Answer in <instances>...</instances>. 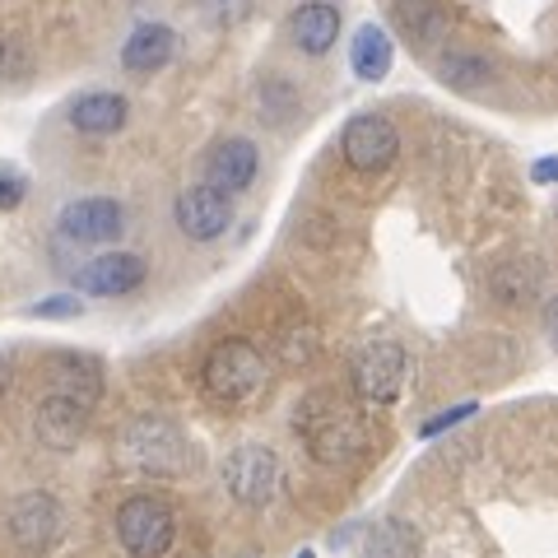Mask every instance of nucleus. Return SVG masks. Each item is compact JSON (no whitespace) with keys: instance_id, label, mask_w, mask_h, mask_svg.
Returning <instances> with one entry per match:
<instances>
[{"instance_id":"1","label":"nucleus","mask_w":558,"mask_h":558,"mask_svg":"<svg viewBox=\"0 0 558 558\" xmlns=\"http://www.w3.org/2000/svg\"><path fill=\"white\" fill-rule=\"evenodd\" d=\"M303 447L322 465H354L363 451L373 447V428L354 400H344L340 391H312L303 396L299 414H293Z\"/></svg>"},{"instance_id":"2","label":"nucleus","mask_w":558,"mask_h":558,"mask_svg":"<svg viewBox=\"0 0 558 558\" xmlns=\"http://www.w3.org/2000/svg\"><path fill=\"white\" fill-rule=\"evenodd\" d=\"M121 461L149 480H182L196 465L191 438L163 414H140L135 424L121 433Z\"/></svg>"},{"instance_id":"3","label":"nucleus","mask_w":558,"mask_h":558,"mask_svg":"<svg viewBox=\"0 0 558 558\" xmlns=\"http://www.w3.org/2000/svg\"><path fill=\"white\" fill-rule=\"evenodd\" d=\"M201 381L219 405H247V400L266 387V359H260V349L247 340H223L209 349Z\"/></svg>"},{"instance_id":"4","label":"nucleus","mask_w":558,"mask_h":558,"mask_svg":"<svg viewBox=\"0 0 558 558\" xmlns=\"http://www.w3.org/2000/svg\"><path fill=\"white\" fill-rule=\"evenodd\" d=\"M172 535H178V521L172 508L154 494H135L117 508V539L131 558H163Z\"/></svg>"},{"instance_id":"5","label":"nucleus","mask_w":558,"mask_h":558,"mask_svg":"<svg viewBox=\"0 0 558 558\" xmlns=\"http://www.w3.org/2000/svg\"><path fill=\"white\" fill-rule=\"evenodd\" d=\"M405 373H410V359L396 340L363 344L354 363H349V381H354L363 405H396L400 387H405Z\"/></svg>"},{"instance_id":"6","label":"nucleus","mask_w":558,"mask_h":558,"mask_svg":"<svg viewBox=\"0 0 558 558\" xmlns=\"http://www.w3.org/2000/svg\"><path fill=\"white\" fill-rule=\"evenodd\" d=\"M172 223H178V233L191 242H215L229 233V223H233V196H223V191L209 182L186 186V191H178V201H172Z\"/></svg>"},{"instance_id":"7","label":"nucleus","mask_w":558,"mask_h":558,"mask_svg":"<svg viewBox=\"0 0 558 558\" xmlns=\"http://www.w3.org/2000/svg\"><path fill=\"white\" fill-rule=\"evenodd\" d=\"M57 229L65 242H75V247H102V242H117L126 233V205L112 196L70 201L57 215Z\"/></svg>"},{"instance_id":"8","label":"nucleus","mask_w":558,"mask_h":558,"mask_svg":"<svg viewBox=\"0 0 558 558\" xmlns=\"http://www.w3.org/2000/svg\"><path fill=\"white\" fill-rule=\"evenodd\" d=\"M223 488L242 502V508H266L279 488V457L270 447L247 442L223 461Z\"/></svg>"},{"instance_id":"9","label":"nucleus","mask_w":558,"mask_h":558,"mask_svg":"<svg viewBox=\"0 0 558 558\" xmlns=\"http://www.w3.org/2000/svg\"><path fill=\"white\" fill-rule=\"evenodd\" d=\"M340 154L354 172H381V168L396 163L400 131L381 112H359L340 135Z\"/></svg>"},{"instance_id":"10","label":"nucleus","mask_w":558,"mask_h":558,"mask_svg":"<svg viewBox=\"0 0 558 558\" xmlns=\"http://www.w3.org/2000/svg\"><path fill=\"white\" fill-rule=\"evenodd\" d=\"M145 256L135 252H102L94 260H84L75 270V289L80 293H94V299H121V293H135L145 284Z\"/></svg>"},{"instance_id":"11","label":"nucleus","mask_w":558,"mask_h":558,"mask_svg":"<svg viewBox=\"0 0 558 558\" xmlns=\"http://www.w3.org/2000/svg\"><path fill=\"white\" fill-rule=\"evenodd\" d=\"M256 172H260V149L247 135H229L205 154V182L219 186L223 196H242L256 182Z\"/></svg>"},{"instance_id":"12","label":"nucleus","mask_w":558,"mask_h":558,"mask_svg":"<svg viewBox=\"0 0 558 558\" xmlns=\"http://www.w3.org/2000/svg\"><path fill=\"white\" fill-rule=\"evenodd\" d=\"M5 521H10L14 545L28 549V554H43L51 539L61 535V502L51 494H20L10 502Z\"/></svg>"},{"instance_id":"13","label":"nucleus","mask_w":558,"mask_h":558,"mask_svg":"<svg viewBox=\"0 0 558 558\" xmlns=\"http://www.w3.org/2000/svg\"><path fill=\"white\" fill-rule=\"evenodd\" d=\"M391 24L414 51H438L451 33L447 0H391Z\"/></svg>"},{"instance_id":"14","label":"nucleus","mask_w":558,"mask_h":558,"mask_svg":"<svg viewBox=\"0 0 558 558\" xmlns=\"http://www.w3.org/2000/svg\"><path fill=\"white\" fill-rule=\"evenodd\" d=\"M340 38V10L336 0H303L299 10L289 14V43L303 51V57H326Z\"/></svg>"},{"instance_id":"15","label":"nucleus","mask_w":558,"mask_h":558,"mask_svg":"<svg viewBox=\"0 0 558 558\" xmlns=\"http://www.w3.org/2000/svg\"><path fill=\"white\" fill-rule=\"evenodd\" d=\"M33 428H38V442H43V447L70 451V447L84 438V428H89V405H80V400H70V396L47 391V400L38 405V418H33Z\"/></svg>"},{"instance_id":"16","label":"nucleus","mask_w":558,"mask_h":558,"mask_svg":"<svg viewBox=\"0 0 558 558\" xmlns=\"http://www.w3.org/2000/svg\"><path fill=\"white\" fill-rule=\"evenodd\" d=\"M65 117L80 135H117L131 121V102L121 94H112V89H94V94H80L75 102H70Z\"/></svg>"},{"instance_id":"17","label":"nucleus","mask_w":558,"mask_h":558,"mask_svg":"<svg viewBox=\"0 0 558 558\" xmlns=\"http://www.w3.org/2000/svg\"><path fill=\"white\" fill-rule=\"evenodd\" d=\"M172 57H178V33L168 24H140L121 47V65L131 75H159Z\"/></svg>"},{"instance_id":"18","label":"nucleus","mask_w":558,"mask_h":558,"mask_svg":"<svg viewBox=\"0 0 558 558\" xmlns=\"http://www.w3.org/2000/svg\"><path fill=\"white\" fill-rule=\"evenodd\" d=\"M47 373H51V391L57 396H70V400H80V405H98V396H102V373H98V363L94 359H84V354H57L47 363Z\"/></svg>"},{"instance_id":"19","label":"nucleus","mask_w":558,"mask_h":558,"mask_svg":"<svg viewBox=\"0 0 558 558\" xmlns=\"http://www.w3.org/2000/svg\"><path fill=\"white\" fill-rule=\"evenodd\" d=\"M391 61H396V43H391V33L381 28V24H363L354 33V43H349V65H354V75L359 80H387L391 75Z\"/></svg>"},{"instance_id":"20","label":"nucleus","mask_w":558,"mask_h":558,"mask_svg":"<svg viewBox=\"0 0 558 558\" xmlns=\"http://www.w3.org/2000/svg\"><path fill=\"white\" fill-rule=\"evenodd\" d=\"M433 70H438L442 84H451V89H461V94H480L484 84H494V61H488L484 51H470V47L442 51V57L433 61Z\"/></svg>"},{"instance_id":"21","label":"nucleus","mask_w":558,"mask_h":558,"mask_svg":"<svg viewBox=\"0 0 558 558\" xmlns=\"http://www.w3.org/2000/svg\"><path fill=\"white\" fill-rule=\"evenodd\" d=\"M363 554L368 558H424V545H418V531L410 526V521L387 517L368 531V549Z\"/></svg>"},{"instance_id":"22","label":"nucleus","mask_w":558,"mask_h":558,"mask_svg":"<svg viewBox=\"0 0 558 558\" xmlns=\"http://www.w3.org/2000/svg\"><path fill=\"white\" fill-rule=\"evenodd\" d=\"M494 293L502 303H526L539 293V270L531 260H508V266L494 270Z\"/></svg>"},{"instance_id":"23","label":"nucleus","mask_w":558,"mask_h":558,"mask_svg":"<svg viewBox=\"0 0 558 558\" xmlns=\"http://www.w3.org/2000/svg\"><path fill=\"white\" fill-rule=\"evenodd\" d=\"M252 10H256V0H201V14L215 28H238V24H247L252 20Z\"/></svg>"},{"instance_id":"24","label":"nucleus","mask_w":558,"mask_h":558,"mask_svg":"<svg viewBox=\"0 0 558 558\" xmlns=\"http://www.w3.org/2000/svg\"><path fill=\"white\" fill-rule=\"evenodd\" d=\"M260 108H266V117H275V121H284L293 108H299L289 80H266V84H260Z\"/></svg>"},{"instance_id":"25","label":"nucleus","mask_w":558,"mask_h":558,"mask_svg":"<svg viewBox=\"0 0 558 558\" xmlns=\"http://www.w3.org/2000/svg\"><path fill=\"white\" fill-rule=\"evenodd\" d=\"M84 303L80 299H70V293H57V299H38L28 307V317H38V322H70V317H80Z\"/></svg>"},{"instance_id":"26","label":"nucleus","mask_w":558,"mask_h":558,"mask_svg":"<svg viewBox=\"0 0 558 558\" xmlns=\"http://www.w3.org/2000/svg\"><path fill=\"white\" fill-rule=\"evenodd\" d=\"M28 196V178L20 168H10V163H0V209H20Z\"/></svg>"},{"instance_id":"27","label":"nucleus","mask_w":558,"mask_h":558,"mask_svg":"<svg viewBox=\"0 0 558 558\" xmlns=\"http://www.w3.org/2000/svg\"><path fill=\"white\" fill-rule=\"evenodd\" d=\"M475 414V405H457V410H447V414H438V418H428L424 424V438H433V433H442V428H451V424H461V418H470Z\"/></svg>"},{"instance_id":"28","label":"nucleus","mask_w":558,"mask_h":558,"mask_svg":"<svg viewBox=\"0 0 558 558\" xmlns=\"http://www.w3.org/2000/svg\"><path fill=\"white\" fill-rule=\"evenodd\" d=\"M531 178H535V182H558V159H539V163L531 168Z\"/></svg>"},{"instance_id":"29","label":"nucleus","mask_w":558,"mask_h":558,"mask_svg":"<svg viewBox=\"0 0 558 558\" xmlns=\"http://www.w3.org/2000/svg\"><path fill=\"white\" fill-rule=\"evenodd\" d=\"M545 330H549V340L558 344V293H554V299L545 303Z\"/></svg>"},{"instance_id":"30","label":"nucleus","mask_w":558,"mask_h":558,"mask_svg":"<svg viewBox=\"0 0 558 558\" xmlns=\"http://www.w3.org/2000/svg\"><path fill=\"white\" fill-rule=\"evenodd\" d=\"M0 61H5V38H0Z\"/></svg>"},{"instance_id":"31","label":"nucleus","mask_w":558,"mask_h":558,"mask_svg":"<svg viewBox=\"0 0 558 558\" xmlns=\"http://www.w3.org/2000/svg\"><path fill=\"white\" fill-rule=\"evenodd\" d=\"M299 558H317V554H312V549H303V554H299Z\"/></svg>"}]
</instances>
